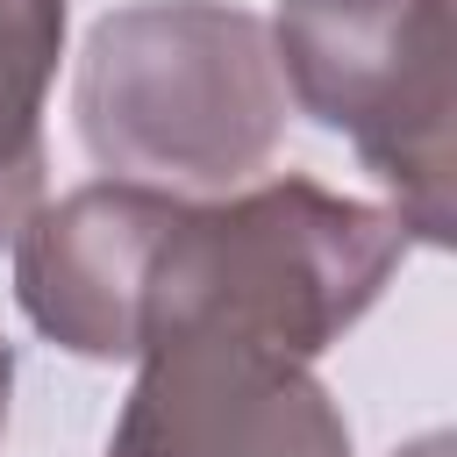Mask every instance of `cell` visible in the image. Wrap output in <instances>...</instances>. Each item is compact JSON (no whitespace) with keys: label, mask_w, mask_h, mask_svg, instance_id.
<instances>
[{"label":"cell","mask_w":457,"mask_h":457,"mask_svg":"<svg viewBox=\"0 0 457 457\" xmlns=\"http://www.w3.org/2000/svg\"><path fill=\"white\" fill-rule=\"evenodd\" d=\"M407 257V221L378 200L328 193L314 179H264L228 200H179L150 278L143 343L164 336H243L314 364Z\"/></svg>","instance_id":"obj_1"},{"label":"cell","mask_w":457,"mask_h":457,"mask_svg":"<svg viewBox=\"0 0 457 457\" xmlns=\"http://www.w3.org/2000/svg\"><path fill=\"white\" fill-rule=\"evenodd\" d=\"M271 29L228 0H143L86 36L71 114L107 179L207 193L250 179L286 136Z\"/></svg>","instance_id":"obj_2"},{"label":"cell","mask_w":457,"mask_h":457,"mask_svg":"<svg viewBox=\"0 0 457 457\" xmlns=\"http://www.w3.org/2000/svg\"><path fill=\"white\" fill-rule=\"evenodd\" d=\"M286 100L350 136L421 243H450V0H286Z\"/></svg>","instance_id":"obj_3"},{"label":"cell","mask_w":457,"mask_h":457,"mask_svg":"<svg viewBox=\"0 0 457 457\" xmlns=\"http://www.w3.org/2000/svg\"><path fill=\"white\" fill-rule=\"evenodd\" d=\"M107 457H357L328 386L243 336H164L136 357Z\"/></svg>","instance_id":"obj_4"},{"label":"cell","mask_w":457,"mask_h":457,"mask_svg":"<svg viewBox=\"0 0 457 457\" xmlns=\"http://www.w3.org/2000/svg\"><path fill=\"white\" fill-rule=\"evenodd\" d=\"M179 193L93 179L14 228V300L71 357H136L143 278Z\"/></svg>","instance_id":"obj_5"},{"label":"cell","mask_w":457,"mask_h":457,"mask_svg":"<svg viewBox=\"0 0 457 457\" xmlns=\"http://www.w3.org/2000/svg\"><path fill=\"white\" fill-rule=\"evenodd\" d=\"M64 57V0H0V236L43 193V93Z\"/></svg>","instance_id":"obj_6"},{"label":"cell","mask_w":457,"mask_h":457,"mask_svg":"<svg viewBox=\"0 0 457 457\" xmlns=\"http://www.w3.org/2000/svg\"><path fill=\"white\" fill-rule=\"evenodd\" d=\"M7 393H14V343L0 336V428H7Z\"/></svg>","instance_id":"obj_7"},{"label":"cell","mask_w":457,"mask_h":457,"mask_svg":"<svg viewBox=\"0 0 457 457\" xmlns=\"http://www.w3.org/2000/svg\"><path fill=\"white\" fill-rule=\"evenodd\" d=\"M400 457H450V436H428V443H414V450H400Z\"/></svg>","instance_id":"obj_8"}]
</instances>
